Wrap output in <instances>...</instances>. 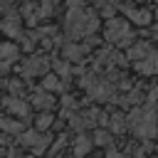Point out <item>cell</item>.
<instances>
[{
    "instance_id": "1",
    "label": "cell",
    "mask_w": 158,
    "mask_h": 158,
    "mask_svg": "<svg viewBox=\"0 0 158 158\" xmlns=\"http://www.w3.org/2000/svg\"><path fill=\"white\" fill-rule=\"evenodd\" d=\"M126 126L141 136V138H153L158 136V114L151 109V106H143V109H136L131 111V116L126 118Z\"/></svg>"
},
{
    "instance_id": "2",
    "label": "cell",
    "mask_w": 158,
    "mask_h": 158,
    "mask_svg": "<svg viewBox=\"0 0 158 158\" xmlns=\"http://www.w3.org/2000/svg\"><path fill=\"white\" fill-rule=\"evenodd\" d=\"M96 27H99V20H96L91 12H86V10H81V7L69 10V15H67V32H69V37L91 35Z\"/></svg>"
},
{
    "instance_id": "3",
    "label": "cell",
    "mask_w": 158,
    "mask_h": 158,
    "mask_svg": "<svg viewBox=\"0 0 158 158\" xmlns=\"http://www.w3.org/2000/svg\"><path fill=\"white\" fill-rule=\"evenodd\" d=\"M106 40H111V42H131L133 35L128 30V22L118 20V17L109 20V25H106Z\"/></svg>"
},
{
    "instance_id": "4",
    "label": "cell",
    "mask_w": 158,
    "mask_h": 158,
    "mask_svg": "<svg viewBox=\"0 0 158 158\" xmlns=\"http://www.w3.org/2000/svg\"><path fill=\"white\" fill-rule=\"evenodd\" d=\"M136 69L143 72V74H158V52L151 49L141 62H136Z\"/></svg>"
},
{
    "instance_id": "5",
    "label": "cell",
    "mask_w": 158,
    "mask_h": 158,
    "mask_svg": "<svg viewBox=\"0 0 158 158\" xmlns=\"http://www.w3.org/2000/svg\"><path fill=\"white\" fill-rule=\"evenodd\" d=\"M151 49H153V47H151L148 42H136V44L131 47L128 57H131V59H136V62H141V59H143V57H146V54H148Z\"/></svg>"
},
{
    "instance_id": "6",
    "label": "cell",
    "mask_w": 158,
    "mask_h": 158,
    "mask_svg": "<svg viewBox=\"0 0 158 158\" xmlns=\"http://www.w3.org/2000/svg\"><path fill=\"white\" fill-rule=\"evenodd\" d=\"M126 15H128L133 22H138V25H148V22H151V12H148V10H133V7H126Z\"/></svg>"
},
{
    "instance_id": "7",
    "label": "cell",
    "mask_w": 158,
    "mask_h": 158,
    "mask_svg": "<svg viewBox=\"0 0 158 158\" xmlns=\"http://www.w3.org/2000/svg\"><path fill=\"white\" fill-rule=\"evenodd\" d=\"M64 54H67L69 59H79V57L84 54V47H77V44H67V47H64Z\"/></svg>"
},
{
    "instance_id": "8",
    "label": "cell",
    "mask_w": 158,
    "mask_h": 158,
    "mask_svg": "<svg viewBox=\"0 0 158 158\" xmlns=\"http://www.w3.org/2000/svg\"><path fill=\"white\" fill-rule=\"evenodd\" d=\"M0 54H2L5 59H10V62H12V59L17 57V49H15L12 44H2V47H0Z\"/></svg>"
},
{
    "instance_id": "9",
    "label": "cell",
    "mask_w": 158,
    "mask_h": 158,
    "mask_svg": "<svg viewBox=\"0 0 158 158\" xmlns=\"http://www.w3.org/2000/svg\"><path fill=\"white\" fill-rule=\"evenodd\" d=\"M111 128H114V131H123V128H126V118H123V116H114V118H111Z\"/></svg>"
},
{
    "instance_id": "10",
    "label": "cell",
    "mask_w": 158,
    "mask_h": 158,
    "mask_svg": "<svg viewBox=\"0 0 158 158\" xmlns=\"http://www.w3.org/2000/svg\"><path fill=\"white\" fill-rule=\"evenodd\" d=\"M96 143L109 146V143H111V133H106V131H96Z\"/></svg>"
},
{
    "instance_id": "11",
    "label": "cell",
    "mask_w": 158,
    "mask_h": 158,
    "mask_svg": "<svg viewBox=\"0 0 158 158\" xmlns=\"http://www.w3.org/2000/svg\"><path fill=\"white\" fill-rule=\"evenodd\" d=\"M35 104H37V106H49V104H52V96H47V94H37V96H35Z\"/></svg>"
},
{
    "instance_id": "12",
    "label": "cell",
    "mask_w": 158,
    "mask_h": 158,
    "mask_svg": "<svg viewBox=\"0 0 158 158\" xmlns=\"http://www.w3.org/2000/svg\"><path fill=\"white\" fill-rule=\"evenodd\" d=\"M86 151H89V141L81 136V141H77V153L81 156V153H86Z\"/></svg>"
},
{
    "instance_id": "13",
    "label": "cell",
    "mask_w": 158,
    "mask_h": 158,
    "mask_svg": "<svg viewBox=\"0 0 158 158\" xmlns=\"http://www.w3.org/2000/svg\"><path fill=\"white\" fill-rule=\"evenodd\" d=\"M44 86H47V89H57V86H59V81H57L54 77H47V79H44Z\"/></svg>"
},
{
    "instance_id": "14",
    "label": "cell",
    "mask_w": 158,
    "mask_h": 158,
    "mask_svg": "<svg viewBox=\"0 0 158 158\" xmlns=\"http://www.w3.org/2000/svg\"><path fill=\"white\" fill-rule=\"evenodd\" d=\"M49 121H52L49 116H40V128H44V126H49Z\"/></svg>"
},
{
    "instance_id": "15",
    "label": "cell",
    "mask_w": 158,
    "mask_h": 158,
    "mask_svg": "<svg viewBox=\"0 0 158 158\" xmlns=\"http://www.w3.org/2000/svg\"><path fill=\"white\" fill-rule=\"evenodd\" d=\"M109 158H126V156H123V153H118V151H111V153H109Z\"/></svg>"
}]
</instances>
